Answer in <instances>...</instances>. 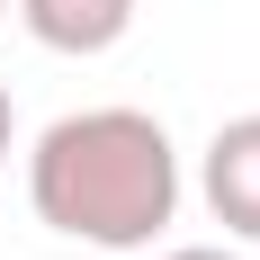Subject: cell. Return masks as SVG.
Here are the masks:
<instances>
[{"label": "cell", "mask_w": 260, "mask_h": 260, "mask_svg": "<svg viewBox=\"0 0 260 260\" xmlns=\"http://www.w3.org/2000/svg\"><path fill=\"white\" fill-rule=\"evenodd\" d=\"M27 207L36 224L90 242V251H144L180 215V153L144 108H81L54 117L27 153Z\"/></svg>", "instance_id": "obj_1"}, {"label": "cell", "mask_w": 260, "mask_h": 260, "mask_svg": "<svg viewBox=\"0 0 260 260\" xmlns=\"http://www.w3.org/2000/svg\"><path fill=\"white\" fill-rule=\"evenodd\" d=\"M135 9L144 0H18V27L45 54H108L135 27Z\"/></svg>", "instance_id": "obj_3"}, {"label": "cell", "mask_w": 260, "mask_h": 260, "mask_svg": "<svg viewBox=\"0 0 260 260\" xmlns=\"http://www.w3.org/2000/svg\"><path fill=\"white\" fill-rule=\"evenodd\" d=\"M9 144H18V108H9V81H0V171H9Z\"/></svg>", "instance_id": "obj_4"}, {"label": "cell", "mask_w": 260, "mask_h": 260, "mask_svg": "<svg viewBox=\"0 0 260 260\" xmlns=\"http://www.w3.org/2000/svg\"><path fill=\"white\" fill-rule=\"evenodd\" d=\"M161 260H242V251H215V242H188V251H161Z\"/></svg>", "instance_id": "obj_5"}, {"label": "cell", "mask_w": 260, "mask_h": 260, "mask_svg": "<svg viewBox=\"0 0 260 260\" xmlns=\"http://www.w3.org/2000/svg\"><path fill=\"white\" fill-rule=\"evenodd\" d=\"M198 188H207V207H215L224 234L260 242V117H224V126H215Z\"/></svg>", "instance_id": "obj_2"}, {"label": "cell", "mask_w": 260, "mask_h": 260, "mask_svg": "<svg viewBox=\"0 0 260 260\" xmlns=\"http://www.w3.org/2000/svg\"><path fill=\"white\" fill-rule=\"evenodd\" d=\"M0 18H9V0H0Z\"/></svg>", "instance_id": "obj_6"}]
</instances>
